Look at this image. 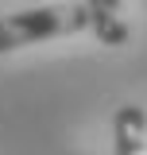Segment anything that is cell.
Wrapping results in <instances>:
<instances>
[{
	"label": "cell",
	"mask_w": 147,
	"mask_h": 155,
	"mask_svg": "<svg viewBox=\"0 0 147 155\" xmlns=\"http://www.w3.org/2000/svg\"><path fill=\"white\" fill-rule=\"evenodd\" d=\"M89 27L85 16V4H47V8H27L16 16H0V54L4 51H16L39 39H58V35H77Z\"/></svg>",
	"instance_id": "obj_1"
},
{
	"label": "cell",
	"mask_w": 147,
	"mask_h": 155,
	"mask_svg": "<svg viewBox=\"0 0 147 155\" xmlns=\"http://www.w3.org/2000/svg\"><path fill=\"white\" fill-rule=\"evenodd\" d=\"M89 16L93 35L105 47H124L128 43V19H124V0H81Z\"/></svg>",
	"instance_id": "obj_2"
},
{
	"label": "cell",
	"mask_w": 147,
	"mask_h": 155,
	"mask_svg": "<svg viewBox=\"0 0 147 155\" xmlns=\"http://www.w3.org/2000/svg\"><path fill=\"white\" fill-rule=\"evenodd\" d=\"M112 155H147V113L139 105H120L112 120Z\"/></svg>",
	"instance_id": "obj_3"
}]
</instances>
